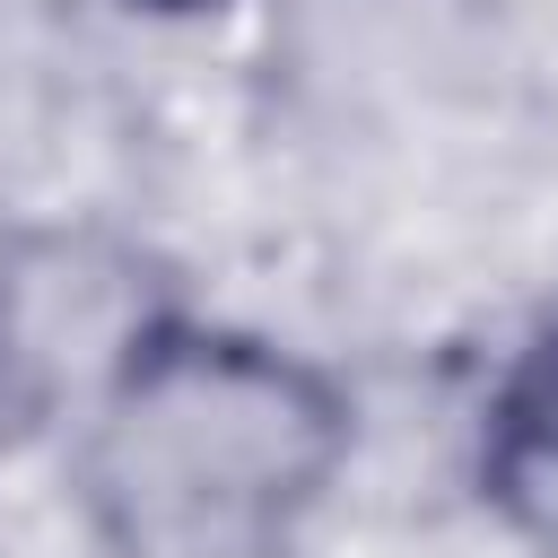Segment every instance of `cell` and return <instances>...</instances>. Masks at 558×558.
Listing matches in <instances>:
<instances>
[{
  "label": "cell",
  "instance_id": "6da1fadb",
  "mask_svg": "<svg viewBox=\"0 0 558 558\" xmlns=\"http://www.w3.org/2000/svg\"><path fill=\"white\" fill-rule=\"evenodd\" d=\"M314 366L235 331H157L78 436V506L113 558H270L340 471Z\"/></svg>",
  "mask_w": 558,
  "mask_h": 558
},
{
  "label": "cell",
  "instance_id": "7a4b0ae2",
  "mask_svg": "<svg viewBox=\"0 0 558 558\" xmlns=\"http://www.w3.org/2000/svg\"><path fill=\"white\" fill-rule=\"evenodd\" d=\"M488 497L506 506V523L558 558V331L523 349V366L506 375L497 410H488Z\"/></svg>",
  "mask_w": 558,
  "mask_h": 558
},
{
  "label": "cell",
  "instance_id": "3957f363",
  "mask_svg": "<svg viewBox=\"0 0 558 558\" xmlns=\"http://www.w3.org/2000/svg\"><path fill=\"white\" fill-rule=\"evenodd\" d=\"M52 392V340L35 314V244L0 227V445L44 410Z\"/></svg>",
  "mask_w": 558,
  "mask_h": 558
},
{
  "label": "cell",
  "instance_id": "277c9868",
  "mask_svg": "<svg viewBox=\"0 0 558 558\" xmlns=\"http://www.w3.org/2000/svg\"><path fill=\"white\" fill-rule=\"evenodd\" d=\"M157 9H201V0H157Z\"/></svg>",
  "mask_w": 558,
  "mask_h": 558
}]
</instances>
